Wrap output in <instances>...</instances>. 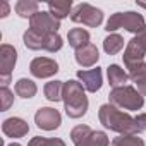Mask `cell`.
<instances>
[{"label": "cell", "instance_id": "1", "mask_svg": "<svg viewBox=\"0 0 146 146\" xmlns=\"http://www.w3.org/2000/svg\"><path fill=\"white\" fill-rule=\"evenodd\" d=\"M98 119L103 124V127H107L113 132H119V134H139L141 132L136 119L131 117L129 113L120 112L112 103H105L100 107Z\"/></svg>", "mask_w": 146, "mask_h": 146}, {"label": "cell", "instance_id": "2", "mask_svg": "<svg viewBox=\"0 0 146 146\" xmlns=\"http://www.w3.org/2000/svg\"><path fill=\"white\" fill-rule=\"evenodd\" d=\"M84 86L79 81L69 79L64 81L62 102L65 105V113L70 119H81L88 112V96L84 93Z\"/></svg>", "mask_w": 146, "mask_h": 146}, {"label": "cell", "instance_id": "3", "mask_svg": "<svg viewBox=\"0 0 146 146\" xmlns=\"http://www.w3.org/2000/svg\"><path fill=\"white\" fill-rule=\"evenodd\" d=\"M110 103L122 110H141L144 105V96L132 86H120L110 91Z\"/></svg>", "mask_w": 146, "mask_h": 146}, {"label": "cell", "instance_id": "4", "mask_svg": "<svg viewBox=\"0 0 146 146\" xmlns=\"http://www.w3.org/2000/svg\"><path fill=\"white\" fill-rule=\"evenodd\" d=\"M119 28H124L125 31L137 35V33H141L146 28L144 17L141 14H137V12H132V11H129V12H115L107 21V28L105 29L108 33H112V31H117Z\"/></svg>", "mask_w": 146, "mask_h": 146}, {"label": "cell", "instance_id": "5", "mask_svg": "<svg viewBox=\"0 0 146 146\" xmlns=\"http://www.w3.org/2000/svg\"><path fill=\"white\" fill-rule=\"evenodd\" d=\"M24 45L29 50H46L50 53H55L62 48L64 41L60 38L58 33H52V35H40L33 29H28L23 36Z\"/></svg>", "mask_w": 146, "mask_h": 146}, {"label": "cell", "instance_id": "6", "mask_svg": "<svg viewBox=\"0 0 146 146\" xmlns=\"http://www.w3.org/2000/svg\"><path fill=\"white\" fill-rule=\"evenodd\" d=\"M70 21L72 23H79L90 28H98L103 23V12L96 7H93L91 4H79L72 9L70 14Z\"/></svg>", "mask_w": 146, "mask_h": 146}, {"label": "cell", "instance_id": "7", "mask_svg": "<svg viewBox=\"0 0 146 146\" xmlns=\"http://www.w3.org/2000/svg\"><path fill=\"white\" fill-rule=\"evenodd\" d=\"M17 62V52L12 45L4 43L0 46V83L2 86H7L11 83V74L14 70V65Z\"/></svg>", "mask_w": 146, "mask_h": 146}, {"label": "cell", "instance_id": "8", "mask_svg": "<svg viewBox=\"0 0 146 146\" xmlns=\"http://www.w3.org/2000/svg\"><path fill=\"white\" fill-rule=\"evenodd\" d=\"M144 55H146V28L141 33H137L132 40H129L122 57H124V64L127 65L132 62L144 60Z\"/></svg>", "mask_w": 146, "mask_h": 146}, {"label": "cell", "instance_id": "9", "mask_svg": "<svg viewBox=\"0 0 146 146\" xmlns=\"http://www.w3.org/2000/svg\"><path fill=\"white\" fill-rule=\"evenodd\" d=\"M60 28V21L55 19L50 12H36L29 19V29L40 33V35H52L57 33Z\"/></svg>", "mask_w": 146, "mask_h": 146}, {"label": "cell", "instance_id": "10", "mask_svg": "<svg viewBox=\"0 0 146 146\" xmlns=\"http://www.w3.org/2000/svg\"><path fill=\"white\" fill-rule=\"evenodd\" d=\"M29 72L38 79L52 78L58 72V64L50 57H36L29 64Z\"/></svg>", "mask_w": 146, "mask_h": 146}, {"label": "cell", "instance_id": "11", "mask_svg": "<svg viewBox=\"0 0 146 146\" xmlns=\"http://www.w3.org/2000/svg\"><path fill=\"white\" fill-rule=\"evenodd\" d=\"M35 122L43 131H55L62 124V117H60L58 110L50 108V107H41L35 113Z\"/></svg>", "mask_w": 146, "mask_h": 146}, {"label": "cell", "instance_id": "12", "mask_svg": "<svg viewBox=\"0 0 146 146\" xmlns=\"http://www.w3.org/2000/svg\"><path fill=\"white\" fill-rule=\"evenodd\" d=\"M78 79L81 81V84L84 86L86 91L96 93L103 84V72L100 67L90 69V70H78Z\"/></svg>", "mask_w": 146, "mask_h": 146}, {"label": "cell", "instance_id": "13", "mask_svg": "<svg viewBox=\"0 0 146 146\" xmlns=\"http://www.w3.org/2000/svg\"><path fill=\"white\" fill-rule=\"evenodd\" d=\"M2 131L7 137H23L29 132V125L21 117H9L4 120Z\"/></svg>", "mask_w": 146, "mask_h": 146}, {"label": "cell", "instance_id": "14", "mask_svg": "<svg viewBox=\"0 0 146 146\" xmlns=\"http://www.w3.org/2000/svg\"><path fill=\"white\" fill-rule=\"evenodd\" d=\"M98 58H100V53H98V48L93 43H90L84 48L76 52V62L81 67H91L98 62Z\"/></svg>", "mask_w": 146, "mask_h": 146}, {"label": "cell", "instance_id": "15", "mask_svg": "<svg viewBox=\"0 0 146 146\" xmlns=\"http://www.w3.org/2000/svg\"><path fill=\"white\" fill-rule=\"evenodd\" d=\"M67 40H69V45L78 52L86 45H90V33L83 28H72L67 33Z\"/></svg>", "mask_w": 146, "mask_h": 146}, {"label": "cell", "instance_id": "16", "mask_svg": "<svg viewBox=\"0 0 146 146\" xmlns=\"http://www.w3.org/2000/svg\"><path fill=\"white\" fill-rule=\"evenodd\" d=\"M107 76H108V83L112 88H120V86H125L127 79H129V74L117 64H112L107 67Z\"/></svg>", "mask_w": 146, "mask_h": 146}, {"label": "cell", "instance_id": "17", "mask_svg": "<svg viewBox=\"0 0 146 146\" xmlns=\"http://www.w3.org/2000/svg\"><path fill=\"white\" fill-rule=\"evenodd\" d=\"M48 12L55 19H64L69 14H72V2L70 0H55V2H48Z\"/></svg>", "mask_w": 146, "mask_h": 146}, {"label": "cell", "instance_id": "18", "mask_svg": "<svg viewBox=\"0 0 146 146\" xmlns=\"http://www.w3.org/2000/svg\"><path fill=\"white\" fill-rule=\"evenodd\" d=\"M122 48H124V38L117 33H112L103 40V50L108 55H117Z\"/></svg>", "mask_w": 146, "mask_h": 146}, {"label": "cell", "instance_id": "19", "mask_svg": "<svg viewBox=\"0 0 146 146\" xmlns=\"http://www.w3.org/2000/svg\"><path fill=\"white\" fill-rule=\"evenodd\" d=\"M36 91H38V88H36V84L31 79L21 78L16 83V95L21 96V98H33L36 95Z\"/></svg>", "mask_w": 146, "mask_h": 146}, {"label": "cell", "instance_id": "20", "mask_svg": "<svg viewBox=\"0 0 146 146\" xmlns=\"http://www.w3.org/2000/svg\"><path fill=\"white\" fill-rule=\"evenodd\" d=\"M45 98L48 102H60L62 100V91H64V81H50L45 84Z\"/></svg>", "mask_w": 146, "mask_h": 146}, {"label": "cell", "instance_id": "21", "mask_svg": "<svg viewBox=\"0 0 146 146\" xmlns=\"http://www.w3.org/2000/svg\"><path fill=\"white\" fill-rule=\"evenodd\" d=\"M38 7H40V4L35 2V0H19L14 9H16V12H17L21 17H29V19H31L36 12H40Z\"/></svg>", "mask_w": 146, "mask_h": 146}, {"label": "cell", "instance_id": "22", "mask_svg": "<svg viewBox=\"0 0 146 146\" xmlns=\"http://www.w3.org/2000/svg\"><path fill=\"white\" fill-rule=\"evenodd\" d=\"M127 74H129V79H132L134 83H139L143 79H146V62L144 60H139V62H132V64H127Z\"/></svg>", "mask_w": 146, "mask_h": 146}, {"label": "cell", "instance_id": "23", "mask_svg": "<svg viewBox=\"0 0 146 146\" xmlns=\"http://www.w3.org/2000/svg\"><path fill=\"white\" fill-rule=\"evenodd\" d=\"M112 146H144V141L137 134H120L112 141Z\"/></svg>", "mask_w": 146, "mask_h": 146}, {"label": "cell", "instance_id": "24", "mask_svg": "<svg viewBox=\"0 0 146 146\" xmlns=\"http://www.w3.org/2000/svg\"><path fill=\"white\" fill-rule=\"evenodd\" d=\"M91 134H93V131H91L90 125H76L70 131V139H72V143H74V146H76V144L86 141Z\"/></svg>", "mask_w": 146, "mask_h": 146}, {"label": "cell", "instance_id": "25", "mask_svg": "<svg viewBox=\"0 0 146 146\" xmlns=\"http://www.w3.org/2000/svg\"><path fill=\"white\" fill-rule=\"evenodd\" d=\"M28 146H65V143L58 137H52V139H46V137H41V136H36L33 137Z\"/></svg>", "mask_w": 146, "mask_h": 146}, {"label": "cell", "instance_id": "26", "mask_svg": "<svg viewBox=\"0 0 146 146\" xmlns=\"http://www.w3.org/2000/svg\"><path fill=\"white\" fill-rule=\"evenodd\" d=\"M12 103H14V95L7 86H2L0 88V108H2V112L9 110Z\"/></svg>", "mask_w": 146, "mask_h": 146}, {"label": "cell", "instance_id": "27", "mask_svg": "<svg viewBox=\"0 0 146 146\" xmlns=\"http://www.w3.org/2000/svg\"><path fill=\"white\" fill-rule=\"evenodd\" d=\"M108 136L103 131H93L91 134V146H108Z\"/></svg>", "mask_w": 146, "mask_h": 146}, {"label": "cell", "instance_id": "28", "mask_svg": "<svg viewBox=\"0 0 146 146\" xmlns=\"http://www.w3.org/2000/svg\"><path fill=\"white\" fill-rule=\"evenodd\" d=\"M136 122H137V127L139 131H146V113H139L137 117H134Z\"/></svg>", "mask_w": 146, "mask_h": 146}, {"label": "cell", "instance_id": "29", "mask_svg": "<svg viewBox=\"0 0 146 146\" xmlns=\"http://www.w3.org/2000/svg\"><path fill=\"white\" fill-rule=\"evenodd\" d=\"M137 84V91L143 95V96H146V79H143V81H139V83H136Z\"/></svg>", "mask_w": 146, "mask_h": 146}, {"label": "cell", "instance_id": "30", "mask_svg": "<svg viewBox=\"0 0 146 146\" xmlns=\"http://www.w3.org/2000/svg\"><path fill=\"white\" fill-rule=\"evenodd\" d=\"M9 16V4L2 2V12H0V17H7Z\"/></svg>", "mask_w": 146, "mask_h": 146}, {"label": "cell", "instance_id": "31", "mask_svg": "<svg viewBox=\"0 0 146 146\" xmlns=\"http://www.w3.org/2000/svg\"><path fill=\"white\" fill-rule=\"evenodd\" d=\"M7 146H21L19 143H11V144H7Z\"/></svg>", "mask_w": 146, "mask_h": 146}, {"label": "cell", "instance_id": "32", "mask_svg": "<svg viewBox=\"0 0 146 146\" xmlns=\"http://www.w3.org/2000/svg\"><path fill=\"white\" fill-rule=\"evenodd\" d=\"M137 5H141V7H144V9H146V4H141V2H139Z\"/></svg>", "mask_w": 146, "mask_h": 146}]
</instances>
